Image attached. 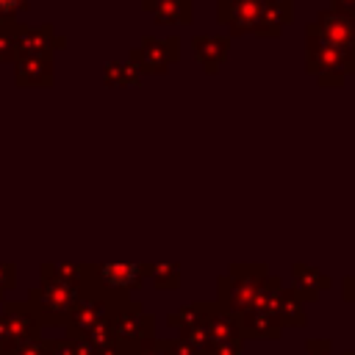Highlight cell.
<instances>
[{"label":"cell","instance_id":"1","mask_svg":"<svg viewBox=\"0 0 355 355\" xmlns=\"http://www.w3.org/2000/svg\"><path fill=\"white\" fill-rule=\"evenodd\" d=\"M305 72L313 75L322 86H341L355 75V53L333 47L311 25L305 28Z\"/></svg>","mask_w":355,"mask_h":355},{"label":"cell","instance_id":"2","mask_svg":"<svg viewBox=\"0 0 355 355\" xmlns=\"http://www.w3.org/2000/svg\"><path fill=\"white\" fill-rule=\"evenodd\" d=\"M269 277L263 263H233L230 272L225 277H219V308L227 311L230 316H241L247 313L255 300L258 291L263 286V280Z\"/></svg>","mask_w":355,"mask_h":355},{"label":"cell","instance_id":"3","mask_svg":"<svg viewBox=\"0 0 355 355\" xmlns=\"http://www.w3.org/2000/svg\"><path fill=\"white\" fill-rule=\"evenodd\" d=\"M180 58V39L178 36H166V39H155V36H144L141 44H136L128 53V61L141 72V75H166L169 67Z\"/></svg>","mask_w":355,"mask_h":355},{"label":"cell","instance_id":"4","mask_svg":"<svg viewBox=\"0 0 355 355\" xmlns=\"http://www.w3.org/2000/svg\"><path fill=\"white\" fill-rule=\"evenodd\" d=\"M269 0H216V19L227 28V36H244L255 31V22Z\"/></svg>","mask_w":355,"mask_h":355},{"label":"cell","instance_id":"5","mask_svg":"<svg viewBox=\"0 0 355 355\" xmlns=\"http://www.w3.org/2000/svg\"><path fill=\"white\" fill-rule=\"evenodd\" d=\"M324 42H330L333 47L349 50L355 53V17L352 14H338L330 8H322L316 14V22H308Z\"/></svg>","mask_w":355,"mask_h":355},{"label":"cell","instance_id":"6","mask_svg":"<svg viewBox=\"0 0 355 355\" xmlns=\"http://www.w3.org/2000/svg\"><path fill=\"white\" fill-rule=\"evenodd\" d=\"M64 44H67V39L61 33H55L53 25H39V28L22 25V31L17 33V58L19 55H53Z\"/></svg>","mask_w":355,"mask_h":355},{"label":"cell","instance_id":"7","mask_svg":"<svg viewBox=\"0 0 355 355\" xmlns=\"http://www.w3.org/2000/svg\"><path fill=\"white\" fill-rule=\"evenodd\" d=\"M191 47H194V55L202 67L205 75H216L219 67L227 61V53H230V36H214V33H197L191 39Z\"/></svg>","mask_w":355,"mask_h":355},{"label":"cell","instance_id":"8","mask_svg":"<svg viewBox=\"0 0 355 355\" xmlns=\"http://www.w3.org/2000/svg\"><path fill=\"white\" fill-rule=\"evenodd\" d=\"M14 64V80L19 86H50L53 72V55H19Z\"/></svg>","mask_w":355,"mask_h":355},{"label":"cell","instance_id":"9","mask_svg":"<svg viewBox=\"0 0 355 355\" xmlns=\"http://www.w3.org/2000/svg\"><path fill=\"white\" fill-rule=\"evenodd\" d=\"M294 19V0H269L255 22V36L261 39H277L286 25Z\"/></svg>","mask_w":355,"mask_h":355},{"label":"cell","instance_id":"10","mask_svg":"<svg viewBox=\"0 0 355 355\" xmlns=\"http://www.w3.org/2000/svg\"><path fill=\"white\" fill-rule=\"evenodd\" d=\"M100 283L114 288V291H128L141 286V277L147 275V266H136V263H103L94 269Z\"/></svg>","mask_w":355,"mask_h":355},{"label":"cell","instance_id":"11","mask_svg":"<svg viewBox=\"0 0 355 355\" xmlns=\"http://www.w3.org/2000/svg\"><path fill=\"white\" fill-rule=\"evenodd\" d=\"M291 280H294L291 288L302 302H313V300H319V294L324 288H330V277L324 272H319L316 266H308V263H294Z\"/></svg>","mask_w":355,"mask_h":355},{"label":"cell","instance_id":"12","mask_svg":"<svg viewBox=\"0 0 355 355\" xmlns=\"http://www.w3.org/2000/svg\"><path fill=\"white\" fill-rule=\"evenodd\" d=\"M141 8L153 14L158 25H191L194 3L191 0H141Z\"/></svg>","mask_w":355,"mask_h":355},{"label":"cell","instance_id":"13","mask_svg":"<svg viewBox=\"0 0 355 355\" xmlns=\"http://www.w3.org/2000/svg\"><path fill=\"white\" fill-rule=\"evenodd\" d=\"M236 322H239V336L244 338H277L280 336L277 319L258 308H250L247 313L236 316Z\"/></svg>","mask_w":355,"mask_h":355},{"label":"cell","instance_id":"14","mask_svg":"<svg viewBox=\"0 0 355 355\" xmlns=\"http://www.w3.org/2000/svg\"><path fill=\"white\" fill-rule=\"evenodd\" d=\"M216 311H219L216 302H191V305L180 308L178 313H172L169 316V324L172 327H180V330H191L197 324H205Z\"/></svg>","mask_w":355,"mask_h":355},{"label":"cell","instance_id":"15","mask_svg":"<svg viewBox=\"0 0 355 355\" xmlns=\"http://www.w3.org/2000/svg\"><path fill=\"white\" fill-rule=\"evenodd\" d=\"M275 319H277V324H294V327H300L305 322L302 300L294 294V288H280L277 302H275Z\"/></svg>","mask_w":355,"mask_h":355},{"label":"cell","instance_id":"16","mask_svg":"<svg viewBox=\"0 0 355 355\" xmlns=\"http://www.w3.org/2000/svg\"><path fill=\"white\" fill-rule=\"evenodd\" d=\"M144 75L130 61H108L103 67V80L108 86H136Z\"/></svg>","mask_w":355,"mask_h":355},{"label":"cell","instance_id":"17","mask_svg":"<svg viewBox=\"0 0 355 355\" xmlns=\"http://www.w3.org/2000/svg\"><path fill=\"white\" fill-rule=\"evenodd\" d=\"M22 31L19 22H0V61L17 58V33Z\"/></svg>","mask_w":355,"mask_h":355},{"label":"cell","instance_id":"18","mask_svg":"<svg viewBox=\"0 0 355 355\" xmlns=\"http://www.w3.org/2000/svg\"><path fill=\"white\" fill-rule=\"evenodd\" d=\"M147 275H153L158 288H178L180 286V266L178 263H158L147 266Z\"/></svg>","mask_w":355,"mask_h":355},{"label":"cell","instance_id":"19","mask_svg":"<svg viewBox=\"0 0 355 355\" xmlns=\"http://www.w3.org/2000/svg\"><path fill=\"white\" fill-rule=\"evenodd\" d=\"M28 8V0H0V22H17V14Z\"/></svg>","mask_w":355,"mask_h":355},{"label":"cell","instance_id":"20","mask_svg":"<svg viewBox=\"0 0 355 355\" xmlns=\"http://www.w3.org/2000/svg\"><path fill=\"white\" fill-rule=\"evenodd\" d=\"M202 355H241V347H239V341H227V344H214V347H208Z\"/></svg>","mask_w":355,"mask_h":355},{"label":"cell","instance_id":"21","mask_svg":"<svg viewBox=\"0 0 355 355\" xmlns=\"http://www.w3.org/2000/svg\"><path fill=\"white\" fill-rule=\"evenodd\" d=\"M308 355H333L330 352V341H324V338L308 341Z\"/></svg>","mask_w":355,"mask_h":355},{"label":"cell","instance_id":"22","mask_svg":"<svg viewBox=\"0 0 355 355\" xmlns=\"http://www.w3.org/2000/svg\"><path fill=\"white\" fill-rule=\"evenodd\" d=\"M330 11L352 14V17H355V0H330Z\"/></svg>","mask_w":355,"mask_h":355},{"label":"cell","instance_id":"23","mask_svg":"<svg viewBox=\"0 0 355 355\" xmlns=\"http://www.w3.org/2000/svg\"><path fill=\"white\" fill-rule=\"evenodd\" d=\"M344 300H349V302H355V272L344 277Z\"/></svg>","mask_w":355,"mask_h":355},{"label":"cell","instance_id":"24","mask_svg":"<svg viewBox=\"0 0 355 355\" xmlns=\"http://www.w3.org/2000/svg\"><path fill=\"white\" fill-rule=\"evenodd\" d=\"M344 355H355V349H349V352H344Z\"/></svg>","mask_w":355,"mask_h":355}]
</instances>
